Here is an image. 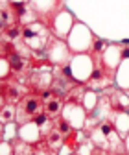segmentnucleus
I'll use <instances>...</instances> for the list:
<instances>
[{"label": "nucleus", "mask_w": 129, "mask_h": 155, "mask_svg": "<svg viewBox=\"0 0 129 155\" xmlns=\"http://www.w3.org/2000/svg\"><path fill=\"white\" fill-rule=\"evenodd\" d=\"M18 139L28 144H39L43 140V135L35 122H26L22 126H18Z\"/></svg>", "instance_id": "obj_10"}, {"label": "nucleus", "mask_w": 129, "mask_h": 155, "mask_svg": "<svg viewBox=\"0 0 129 155\" xmlns=\"http://www.w3.org/2000/svg\"><path fill=\"white\" fill-rule=\"evenodd\" d=\"M41 98L44 102V113L50 116L52 120L59 118V116L63 114V109H65V98L59 94H55L52 89L41 92Z\"/></svg>", "instance_id": "obj_8"}, {"label": "nucleus", "mask_w": 129, "mask_h": 155, "mask_svg": "<svg viewBox=\"0 0 129 155\" xmlns=\"http://www.w3.org/2000/svg\"><path fill=\"white\" fill-rule=\"evenodd\" d=\"M68 67L72 70L74 80H76L78 83H83L85 85V81L90 78L92 70H94L96 63H94V59H92L90 54H76V55H72Z\"/></svg>", "instance_id": "obj_5"}, {"label": "nucleus", "mask_w": 129, "mask_h": 155, "mask_svg": "<svg viewBox=\"0 0 129 155\" xmlns=\"http://www.w3.org/2000/svg\"><path fill=\"white\" fill-rule=\"evenodd\" d=\"M92 155H113V153L107 151V150H102V148H96L94 151H92Z\"/></svg>", "instance_id": "obj_22"}, {"label": "nucleus", "mask_w": 129, "mask_h": 155, "mask_svg": "<svg viewBox=\"0 0 129 155\" xmlns=\"http://www.w3.org/2000/svg\"><path fill=\"white\" fill-rule=\"evenodd\" d=\"M116 155H127V151H122V153H116Z\"/></svg>", "instance_id": "obj_25"}, {"label": "nucleus", "mask_w": 129, "mask_h": 155, "mask_svg": "<svg viewBox=\"0 0 129 155\" xmlns=\"http://www.w3.org/2000/svg\"><path fill=\"white\" fill-rule=\"evenodd\" d=\"M17 139H18V124L17 122L4 124V140L6 142H15Z\"/></svg>", "instance_id": "obj_17"}, {"label": "nucleus", "mask_w": 129, "mask_h": 155, "mask_svg": "<svg viewBox=\"0 0 129 155\" xmlns=\"http://www.w3.org/2000/svg\"><path fill=\"white\" fill-rule=\"evenodd\" d=\"M114 87L129 92V57H122V61L114 72Z\"/></svg>", "instance_id": "obj_11"}, {"label": "nucleus", "mask_w": 129, "mask_h": 155, "mask_svg": "<svg viewBox=\"0 0 129 155\" xmlns=\"http://www.w3.org/2000/svg\"><path fill=\"white\" fill-rule=\"evenodd\" d=\"M43 55L46 57V59L53 65V67H66L72 59V50L68 46L66 41H63V39H57L53 37L52 43L46 46V50L43 52Z\"/></svg>", "instance_id": "obj_4"}, {"label": "nucleus", "mask_w": 129, "mask_h": 155, "mask_svg": "<svg viewBox=\"0 0 129 155\" xmlns=\"http://www.w3.org/2000/svg\"><path fill=\"white\" fill-rule=\"evenodd\" d=\"M6 92H4V81H0V109L6 105Z\"/></svg>", "instance_id": "obj_21"}, {"label": "nucleus", "mask_w": 129, "mask_h": 155, "mask_svg": "<svg viewBox=\"0 0 129 155\" xmlns=\"http://www.w3.org/2000/svg\"><path fill=\"white\" fill-rule=\"evenodd\" d=\"M15 116H17V105L15 104H6L2 109H0V122L2 124L15 122Z\"/></svg>", "instance_id": "obj_16"}, {"label": "nucleus", "mask_w": 129, "mask_h": 155, "mask_svg": "<svg viewBox=\"0 0 129 155\" xmlns=\"http://www.w3.org/2000/svg\"><path fill=\"white\" fill-rule=\"evenodd\" d=\"M98 102H100V94H98L96 91L87 89V91H85V96H83V102H81V105L85 107V111H87V113H92V111L96 109Z\"/></svg>", "instance_id": "obj_15"}, {"label": "nucleus", "mask_w": 129, "mask_h": 155, "mask_svg": "<svg viewBox=\"0 0 129 155\" xmlns=\"http://www.w3.org/2000/svg\"><path fill=\"white\" fill-rule=\"evenodd\" d=\"M52 39H53L52 30L41 21L22 26V43L35 54H43L46 46L52 43Z\"/></svg>", "instance_id": "obj_2"}, {"label": "nucleus", "mask_w": 129, "mask_h": 155, "mask_svg": "<svg viewBox=\"0 0 129 155\" xmlns=\"http://www.w3.org/2000/svg\"><path fill=\"white\" fill-rule=\"evenodd\" d=\"M41 113H44V102L41 98V94L37 92H28L24 98L17 104V116L15 122L18 126H22L26 122H33Z\"/></svg>", "instance_id": "obj_3"}, {"label": "nucleus", "mask_w": 129, "mask_h": 155, "mask_svg": "<svg viewBox=\"0 0 129 155\" xmlns=\"http://www.w3.org/2000/svg\"><path fill=\"white\" fill-rule=\"evenodd\" d=\"M74 24H76V21H74V17L68 9H61L53 15L52 18V22H50V30L53 33V37H57V39H63V41H66V37L68 33L72 31Z\"/></svg>", "instance_id": "obj_7"}, {"label": "nucleus", "mask_w": 129, "mask_h": 155, "mask_svg": "<svg viewBox=\"0 0 129 155\" xmlns=\"http://www.w3.org/2000/svg\"><path fill=\"white\" fill-rule=\"evenodd\" d=\"M111 122L114 124L120 137L125 139V135L129 133V113H113L111 114Z\"/></svg>", "instance_id": "obj_13"}, {"label": "nucleus", "mask_w": 129, "mask_h": 155, "mask_svg": "<svg viewBox=\"0 0 129 155\" xmlns=\"http://www.w3.org/2000/svg\"><path fill=\"white\" fill-rule=\"evenodd\" d=\"M43 142H44V146L48 150H52V151L57 153L63 148V144H65V137L61 135V131H57V129L53 127L48 135H44V137H43Z\"/></svg>", "instance_id": "obj_12"}, {"label": "nucleus", "mask_w": 129, "mask_h": 155, "mask_svg": "<svg viewBox=\"0 0 129 155\" xmlns=\"http://www.w3.org/2000/svg\"><path fill=\"white\" fill-rule=\"evenodd\" d=\"M11 76H13V70H11V65L8 61V57L0 55V81H8Z\"/></svg>", "instance_id": "obj_18"}, {"label": "nucleus", "mask_w": 129, "mask_h": 155, "mask_svg": "<svg viewBox=\"0 0 129 155\" xmlns=\"http://www.w3.org/2000/svg\"><path fill=\"white\" fill-rule=\"evenodd\" d=\"M87 135H89V139L92 140V144H94L96 148L107 150V151H111L113 155L125 151L124 139L120 137V133L116 131V127H114L113 122H111V118L102 120L98 126H94L92 129H89Z\"/></svg>", "instance_id": "obj_1"}, {"label": "nucleus", "mask_w": 129, "mask_h": 155, "mask_svg": "<svg viewBox=\"0 0 129 155\" xmlns=\"http://www.w3.org/2000/svg\"><path fill=\"white\" fill-rule=\"evenodd\" d=\"M103 92H107L111 107H113L114 113H129V94L125 91H122L118 87H111Z\"/></svg>", "instance_id": "obj_9"}, {"label": "nucleus", "mask_w": 129, "mask_h": 155, "mask_svg": "<svg viewBox=\"0 0 129 155\" xmlns=\"http://www.w3.org/2000/svg\"><path fill=\"white\" fill-rule=\"evenodd\" d=\"M85 91H87V87L83 83H76L65 94V104H81L83 96H85Z\"/></svg>", "instance_id": "obj_14"}, {"label": "nucleus", "mask_w": 129, "mask_h": 155, "mask_svg": "<svg viewBox=\"0 0 129 155\" xmlns=\"http://www.w3.org/2000/svg\"><path fill=\"white\" fill-rule=\"evenodd\" d=\"M55 129H57V131H61V135H63V137H66V135H70V131L74 129L65 118H63V116H59V118H55Z\"/></svg>", "instance_id": "obj_19"}, {"label": "nucleus", "mask_w": 129, "mask_h": 155, "mask_svg": "<svg viewBox=\"0 0 129 155\" xmlns=\"http://www.w3.org/2000/svg\"><path fill=\"white\" fill-rule=\"evenodd\" d=\"M2 140H4V124L0 122V142H2Z\"/></svg>", "instance_id": "obj_24"}, {"label": "nucleus", "mask_w": 129, "mask_h": 155, "mask_svg": "<svg viewBox=\"0 0 129 155\" xmlns=\"http://www.w3.org/2000/svg\"><path fill=\"white\" fill-rule=\"evenodd\" d=\"M124 146H125V151H127V155H129V133L125 135V139H124Z\"/></svg>", "instance_id": "obj_23"}, {"label": "nucleus", "mask_w": 129, "mask_h": 155, "mask_svg": "<svg viewBox=\"0 0 129 155\" xmlns=\"http://www.w3.org/2000/svg\"><path fill=\"white\" fill-rule=\"evenodd\" d=\"M85 87L90 89V91H96V92L114 87V72L96 65L94 70H92V74H90V78L85 81Z\"/></svg>", "instance_id": "obj_6"}, {"label": "nucleus", "mask_w": 129, "mask_h": 155, "mask_svg": "<svg viewBox=\"0 0 129 155\" xmlns=\"http://www.w3.org/2000/svg\"><path fill=\"white\" fill-rule=\"evenodd\" d=\"M9 41H6V39L0 35V55H8V50H9Z\"/></svg>", "instance_id": "obj_20"}]
</instances>
